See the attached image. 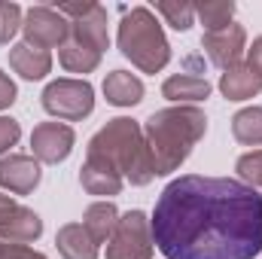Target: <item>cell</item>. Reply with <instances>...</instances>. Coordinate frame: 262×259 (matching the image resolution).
Returning <instances> with one entry per match:
<instances>
[{
	"instance_id": "6da1fadb",
	"label": "cell",
	"mask_w": 262,
	"mask_h": 259,
	"mask_svg": "<svg viewBox=\"0 0 262 259\" xmlns=\"http://www.w3.org/2000/svg\"><path fill=\"white\" fill-rule=\"evenodd\" d=\"M149 226L165 259H256L262 195L235 177L183 174L162 189Z\"/></svg>"
},
{
	"instance_id": "7a4b0ae2",
	"label": "cell",
	"mask_w": 262,
	"mask_h": 259,
	"mask_svg": "<svg viewBox=\"0 0 262 259\" xmlns=\"http://www.w3.org/2000/svg\"><path fill=\"white\" fill-rule=\"evenodd\" d=\"M207 131V116L192 104H174L165 110H156L143 122V137L152 156L156 177L174 174L195 149V143Z\"/></svg>"
},
{
	"instance_id": "3957f363",
	"label": "cell",
	"mask_w": 262,
	"mask_h": 259,
	"mask_svg": "<svg viewBox=\"0 0 262 259\" xmlns=\"http://www.w3.org/2000/svg\"><path fill=\"white\" fill-rule=\"evenodd\" d=\"M85 153L107 159L122 174V180L131 183V186H146L156 177L143 128H140V122H134L128 116H116L101 131H95V137L89 140Z\"/></svg>"
},
{
	"instance_id": "277c9868",
	"label": "cell",
	"mask_w": 262,
	"mask_h": 259,
	"mask_svg": "<svg viewBox=\"0 0 262 259\" xmlns=\"http://www.w3.org/2000/svg\"><path fill=\"white\" fill-rule=\"evenodd\" d=\"M116 43H119V52L140 73H159L162 67L171 61V43H168L156 12L146 9V6L122 9Z\"/></svg>"
},
{
	"instance_id": "5b68a950",
	"label": "cell",
	"mask_w": 262,
	"mask_h": 259,
	"mask_svg": "<svg viewBox=\"0 0 262 259\" xmlns=\"http://www.w3.org/2000/svg\"><path fill=\"white\" fill-rule=\"evenodd\" d=\"M40 104L49 116L61 119V122H79L85 116H92L95 110V89L89 79H52L43 95H40Z\"/></svg>"
},
{
	"instance_id": "8992f818",
	"label": "cell",
	"mask_w": 262,
	"mask_h": 259,
	"mask_svg": "<svg viewBox=\"0 0 262 259\" xmlns=\"http://www.w3.org/2000/svg\"><path fill=\"white\" fill-rule=\"evenodd\" d=\"M152 226L143 210H125L107 241V259H152Z\"/></svg>"
},
{
	"instance_id": "52a82bcc",
	"label": "cell",
	"mask_w": 262,
	"mask_h": 259,
	"mask_svg": "<svg viewBox=\"0 0 262 259\" xmlns=\"http://www.w3.org/2000/svg\"><path fill=\"white\" fill-rule=\"evenodd\" d=\"M21 34H25V43L37 46V49H61L67 40H70V21L55 9V6H31L25 12V21H21Z\"/></svg>"
},
{
	"instance_id": "ba28073f",
	"label": "cell",
	"mask_w": 262,
	"mask_h": 259,
	"mask_svg": "<svg viewBox=\"0 0 262 259\" xmlns=\"http://www.w3.org/2000/svg\"><path fill=\"white\" fill-rule=\"evenodd\" d=\"M76 134L64 122H40L31 131V149L40 165H58L73 153Z\"/></svg>"
},
{
	"instance_id": "9c48e42d",
	"label": "cell",
	"mask_w": 262,
	"mask_h": 259,
	"mask_svg": "<svg viewBox=\"0 0 262 259\" xmlns=\"http://www.w3.org/2000/svg\"><path fill=\"white\" fill-rule=\"evenodd\" d=\"M201 49H204L207 61L213 67L229 70V67H235L241 61V55H244V49H247V31H244V25H235V21H232V25L223 28V31L204 34V37H201Z\"/></svg>"
},
{
	"instance_id": "30bf717a",
	"label": "cell",
	"mask_w": 262,
	"mask_h": 259,
	"mask_svg": "<svg viewBox=\"0 0 262 259\" xmlns=\"http://www.w3.org/2000/svg\"><path fill=\"white\" fill-rule=\"evenodd\" d=\"M43 180V168L34 156L12 153L0 159V186L9 189L12 195H31Z\"/></svg>"
},
{
	"instance_id": "8fae6325",
	"label": "cell",
	"mask_w": 262,
	"mask_h": 259,
	"mask_svg": "<svg viewBox=\"0 0 262 259\" xmlns=\"http://www.w3.org/2000/svg\"><path fill=\"white\" fill-rule=\"evenodd\" d=\"M79 183H82V189L89 195H98V198H104V201H110L113 195H119L122 186H125L122 174H119L107 159L89 156V153H85V162H82V168H79Z\"/></svg>"
},
{
	"instance_id": "7c38bea8",
	"label": "cell",
	"mask_w": 262,
	"mask_h": 259,
	"mask_svg": "<svg viewBox=\"0 0 262 259\" xmlns=\"http://www.w3.org/2000/svg\"><path fill=\"white\" fill-rule=\"evenodd\" d=\"M40 235H43L40 213L25 207V204H18V201L0 220V241H6V244H34Z\"/></svg>"
},
{
	"instance_id": "4fadbf2b",
	"label": "cell",
	"mask_w": 262,
	"mask_h": 259,
	"mask_svg": "<svg viewBox=\"0 0 262 259\" xmlns=\"http://www.w3.org/2000/svg\"><path fill=\"white\" fill-rule=\"evenodd\" d=\"M70 40L95 49V52H107L110 49V34H107V9L101 3H95L85 15L70 21Z\"/></svg>"
},
{
	"instance_id": "5bb4252c",
	"label": "cell",
	"mask_w": 262,
	"mask_h": 259,
	"mask_svg": "<svg viewBox=\"0 0 262 259\" xmlns=\"http://www.w3.org/2000/svg\"><path fill=\"white\" fill-rule=\"evenodd\" d=\"M220 92L226 101H250L262 92V73L253 70L247 61H238L235 67L223 70L220 76Z\"/></svg>"
},
{
	"instance_id": "9a60e30c",
	"label": "cell",
	"mask_w": 262,
	"mask_h": 259,
	"mask_svg": "<svg viewBox=\"0 0 262 259\" xmlns=\"http://www.w3.org/2000/svg\"><path fill=\"white\" fill-rule=\"evenodd\" d=\"M9 67L21 76V79H28V82H37V79H43L49 70H52V55L46 52V49H37V46H31V43H15V46H9Z\"/></svg>"
},
{
	"instance_id": "2e32d148",
	"label": "cell",
	"mask_w": 262,
	"mask_h": 259,
	"mask_svg": "<svg viewBox=\"0 0 262 259\" xmlns=\"http://www.w3.org/2000/svg\"><path fill=\"white\" fill-rule=\"evenodd\" d=\"M162 95L174 104H192L210 98V82L198 73H174L162 82Z\"/></svg>"
},
{
	"instance_id": "e0dca14e",
	"label": "cell",
	"mask_w": 262,
	"mask_h": 259,
	"mask_svg": "<svg viewBox=\"0 0 262 259\" xmlns=\"http://www.w3.org/2000/svg\"><path fill=\"white\" fill-rule=\"evenodd\" d=\"M104 98L113 107H134L143 101V82L131 70H110L104 76Z\"/></svg>"
},
{
	"instance_id": "ac0fdd59",
	"label": "cell",
	"mask_w": 262,
	"mask_h": 259,
	"mask_svg": "<svg viewBox=\"0 0 262 259\" xmlns=\"http://www.w3.org/2000/svg\"><path fill=\"white\" fill-rule=\"evenodd\" d=\"M119 207L113 201H95L85 207L82 213V229L92 235V241L101 247L104 241H110V235L116 232V223H119Z\"/></svg>"
},
{
	"instance_id": "d6986e66",
	"label": "cell",
	"mask_w": 262,
	"mask_h": 259,
	"mask_svg": "<svg viewBox=\"0 0 262 259\" xmlns=\"http://www.w3.org/2000/svg\"><path fill=\"white\" fill-rule=\"evenodd\" d=\"M55 247L64 259H98V244L82 229V223H67L55 235Z\"/></svg>"
},
{
	"instance_id": "ffe728a7",
	"label": "cell",
	"mask_w": 262,
	"mask_h": 259,
	"mask_svg": "<svg viewBox=\"0 0 262 259\" xmlns=\"http://www.w3.org/2000/svg\"><path fill=\"white\" fill-rule=\"evenodd\" d=\"M101 58H104L101 52H95V49H89V46H82L76 40H67L58 49V61H61L67 73H92V70H98Z\"/></svg>"
},
{
	"instance_id": "44dd1931",
	"label": "cell",
	"mask_w": 262,
	"mask_h": 259,
	"mask_svg": "<svg viewBox=\"0 0 262 259\" xmlns=\"http://www.w3.org/2000/svg\"><path fill=\"white\" fill-rule=\"evenodd\" d=\"M232 134L244 146H262V107H244L232 116Z\"/></svg>"
},
{
	"instance_id": "7402d4cb",
	"label": "cell",
	"mask_w": 262,
	"mask_h": 259,
	"mask_svg": "<svg viewBox=\"0 0 262 259\" xmlns=\"http://www.w3.org/2000/svg\"><path fill=\"white\" fill-rule=\"evenodd\" d=\"M195 15L204 25V34L210 31H223L232 25V15H235V3L232 0H210V3H198Z\"/></svg>"
},
{
	"instance_id": "603a6c76",
	"label": "cell",
	"mask_w": 262,
	"mask_h": 259,
	"mask_svg": "<svg viewBox=\"0 0 262 259\" xmlns=\"http://www.w3.org/2000/svg\"><path fill=\"white\" fill-rule=\"evenodd\" d=\"M156 12L174 28V31H189L195 25V6L192 3H180V0H159Z\"/></svg>"
},
{
	"instance_id": "cb8c5ba5",
	"label": "cell",
	"mask_w": 262,
	"mask_h": 259,
	"mask_svg": "<svg viewBox=\"0 0 262 259\" xmlns=\"http://www.w3.org/2000/svg\"><path fill=\"white\" fill-rule=\"evenodd\" d=\"M235 171L241 177V183H247L250 189L262 192V149H253V153H244L238 162H235Z\"/></svg>"
},
{
	"instance_id": "d4e9b609",
	"label": "cell",
	"mask_w": 262,
	"mask_h": 259,
	"mask_svg": "<svg viewBox=\"0 0 262 259\" xmlns=\"http://www.w3.org/2000/svg\"><path fill=\"white\" fill-rule=\"evenodd\" d=\"M21 21H25V12L18 3H3L0 0V46H6L18 31H21Z\"/></svg>"
},
{
	"instance_id": "484cf974",
	"label": "cell",
	"mask_w": 262,
	"mask_h": 259,
	"mask_svg": "<svg viewBox=\"0 0 262 259\" xmlns=\"http://www.w3.org/2000/svg\"><path fill=\"white\" fill-rule=\"evenodd\" d=\"M18 137H21V125H18V119H12V116H0V156H3L6 149H12V146L18 143Z\"/></svg>"
},
{
	"instance_id": "4316f807",
	"label": "cell",
	"mask_w": 262,
	"mask_h": 259,
	"mask_svg": "<svg viewBox=\"0 0 262 259\" xmlns=\"http://www.w3.org/2000/svg\"><path fill=\"white\" fill-rule=\"evenodd\" d=\"M0 259H49L40 250H31L28 244H6L0 241Z\"/></svg>"
},
{
	"instance_id": "83f0119b",
	"label": "cell",
	"mask_w": 262,
	"mask_h": 259,
	"mask_svg": "<svg viewBox=\"0 0 262 259\" xmlns=\"http://www.w3.org/2000/svg\"><path fill=\"white\" fill-rule=\"evenodd\" d=\"M15 95H18V89H15V82L9 79V73H3V70H0V110H6V107H12V101H15Z\"/></svg>"
},
{
	"instance_id": "f1b7e54d",
	"label": "cell",
	"mask_w": 262,
	"mask_h": 259,
	"mask_svg": "<svg viewBox=\"0 0 262 259\" xmlns=\"http://www.w3.org/2000/svg\"><path fill=\"white\" fill-rule=\"evenodd\" d=\"M247 64L262 73V37H256V40H253V46L247 49Z\"/></svg>"
},
{
	"instance_id": "f546056e",
	"label": "cell",
	"mask_w": 262,
	"mask_h": 259,
	"mask_svg": "<svg viewBox=\"0 0 262 259\" xmlns=\"http://www.w3.org/2000/svg\"><path fill=\"white\" fill-rule=\"evenodd\" d=\"M9 207H15V201H12L9 195H3V192H0V220H3V213H6Z\"/></svg>"
}]
</instances>
